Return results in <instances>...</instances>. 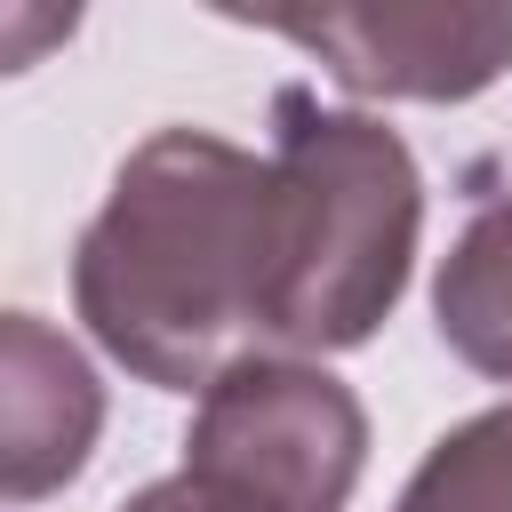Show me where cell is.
Returning a JSON list of instances; mask_svg holds the SVG:
<instances>
[{
    "label": "cell",
    "instance_id": "cell-1",
    "mask_svg": "<svg viewBox=\"0 0 512 512\" xmlns=\"http://www.w3.org/2000/svg\"><path fill=\"white\" fill-rule=\"evenodd\" d=\"M288 288L280 168L208 136H144L72 248V304L88 336L160 392H208L256 360Z\"/></svg>",
    "mask_w": 512,
    "mask_h": 512
},
{
    "label": "cell",
    "instance_id": "cell-2",
    "mask_svg": "<svg viewBox=\"0 0 512 512\" xmlns=\"http://www.w3.org/2000/svg\"><path fill=\"white\" fill-rule=\"evenodd\" d=\"M280 144V192H288V288L272 352H352L384 328V312L408 288L416 232H424V176L416 152L368 120L328 112L304 88H280L272 104Z\"/></svg>",
    "mask_w": 512,
    "mask_h": 512
},
{
    "label": "cell",
    "instance_id": "cell-3",
    "mask_svg": "<svg viewBox=\"0 0 512 512\" xmlns=\"http://www.w3.org/2000/svg\"><path fill=\"white\" fill-rule=\"evenodd\" d=\"M368 464V416L352 384L296 352L224 368L184 432V472L240 512H344Z\"/></svg>",
    "mask_w": 512,
    "mask_h": 512
},
{
    "label": "cell",
    "instance_id": "cell-4",
    "mask_svg": "<svg viewBox=\"0 0 512 512\" xmlns=\"http://www.w3.org/2000/svg\"><path fill=\"white\" fill-rule=\"evenodd\" d=\"M320 56L352 96L464 104L512 72V0H208Z\"/></svg>",
    "mask_w": 512,
    "mask_h": 512
},
{
    "label": "cell",
    "instance_id": "cell-5",
    "mask_svg": "<svg viewBox=\"0 0 512 512\" xmlns=\"http://www.w3.org/2000/svg\"><path fill=\"white\" fill-rule=\"evenodd\" d=\"M96 424H104L96 368L40 312H8L0 320V496L32 504L64 488L88 464Z\"/></svg>",
    "mask_w": 512,
    "mask_h": 512
},
{
    "label": "cell",
    "instance_id": "cell-6",
    "mask_svg": "<svg viewBox=\"0 0 512 512\" xmlns=\"http://www.w3.org/2000/svg\"><path fill=\"white\" fill-rule=\"evenodd\" d=\"M432 320H440V344L464 368L512 384V192H496L456 232V248L440 256Z\"/></svg>",
    "mask_w": 512,
    "mask_h": 512
},
{
    "label": "cell",
    "instance_id": "cell-7",
    "mask_svg": "<svg viewBox=\"0 0 512 512\" xmlns=\"http://www.w3.org/2000/svg\"><path fill=\"white\" fill-rule=\"evenodd\" d=\"M392 512H512V408H480L440 432Z\"/></svg>",
    "mask_w": 512,
    "mask_h": 512
},
{
    "label": "cell",
    "instance_id": "cell-8",
    "mask_svg": "<svg viewBox=\"0 0 512 512\" xmlns=\"http://www.w3.org/2000/svg\"><path fill=\"white\" fill-rule=\"evenodd\" d=\"M80 8L88 0H0V56H8V72H32L48 48H64Z\"/></svg>",
    "mask_w": 512,
    "mask_h": 512
},
{
    "label": "cell",
    "instance_id": "cell-9",
    "mask_svg": "<svg viewBox=\"0 0 512 512\" xmlns=\"http://www.w3.org/2000/svg\"><path fill=\"white\" fill-rule=\"evenodd\" d=\"M120 512H240V504H232V496H216L208 480H192V472L176 464L168 480H152V488H136V496L120 504Z\"/></svg>",
    "mask_w": 512,
    "mask_h": 512
}]
</instances>
